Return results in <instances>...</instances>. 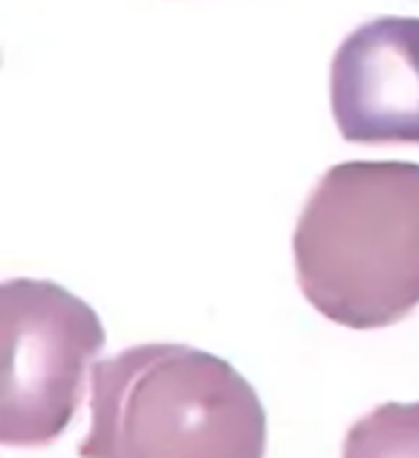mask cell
Listing matches in <instances>:
<instances>
[{
  "instance_id": "obj_1",
  "label": "cell",
  "mask_w": 419,
  "mask_h": 458,
  "mask_svg": "<svg viewBox=\"0 0 419 458\" xmlns=\"http://www.w3.org/2000/svg\"><path fill=\"white\" fill-rule=\"evenodd\" d=\"M303 298L347 330L419 308V164L345 161L312 186L293 233Z\"/></svg>"
},
{
  "instance_id": "obj_2",
  "label": "cell",
  "mask_w": 419,
  "mask_h": 458,
  "mask_svg": "<svg viewBox=\"0 0 419 458\" xmlns=\"http://www.w3.org/2000/svg\"><path fill=\"white\" fill-rule=\"evenodd\" d=\"M90 434L80 456L266 454L256 389L216 354L189 344H137L92 367Z\"/></svg>"
},
{
  "instance_id": "obj_3",
  "label": "cell",
  "mask_w": 419,
  "mask_h": 458,
  "mask_svg": "<svg viewBox=\"0 0 419 458\" xmlns=\"http://www.w3.org/2000/svg\"><path fill=\"white\" fill-rule=\"evenodd\" d=\"M3 300V446L53 444L75 419L105 350L92 305L53 280L11 277Z\"/></svg>"
},
{
  "instance_id": "obj_4",
  "label": "cell",
  "mask_w": 419,
  "mask_h": 458,
  "mask_svg": "<svg viewBox=\"0 0 419 458\" xmlns=\"http://www.w3.org/2000/svg\"><path fill=\"white\" fill-rule=\"evenodd\" d=\"M330 109L350 144H419V18L382 15L338 45Z\"/></svg>"
},
{
  "instance_id": "obj_5",
  "label": "cell",
  "mask_w": 419,
  "mask_h": 458,
  "mask_svg": "<svg viewBox=\"0 0 419 458\" xmlns=\"http://www.w3.org/2000/svg\"><path fill=\"white\" fill-rule=\"evenodd\" d=\"M345 456L419 454V404H387L357 421L347 434Z\"/></svg>"
}]
</instances>
